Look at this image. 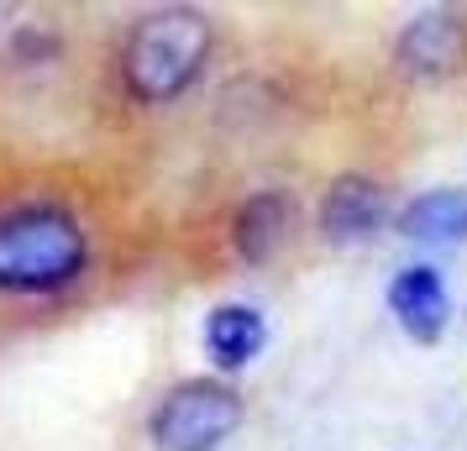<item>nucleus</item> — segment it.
<instances>
[{
	"label": "nucleus",
	"mask_w": 467,
	"mask_h": 451,
	"mask_svg": "<svg viewBox=\"0 0 467 451\" xmlns=\"http://www.w3.org/2000/svg\"><path fill=\"white\" fill-rule=\"evenodd\" d=\"M89 237L79 215L53 200L0 210V294H58L85 273Z\"/></svg>",
	"instance_id": "f257e3e1"
},
{
	"label": "nucleus",
	"mask_w": 467,
	"mask_h": 451,
	"mask_svg": "<svg viewBox=\"0 0 467 451\" xmlns=\"http://www.w3.org/2000/svg\"><path fill=\"white\" fill-rule=\"evenodd\" d=\"M211 58V16L194 5H158L137 16L121 43V85L142 106H169Z\"/></svg>",
	"instance_id": "f03ea898"
},
{
	"label": "nucleus",
	"mask_w": 467,
	"mask_h": 451,
	"mask_svg": "<svg viewBox=\"0 0 467 451\" xmlns=\"http://www.w3.org/2000/svg\"><path fill=\"white\" fill-rule=\"evenodd\" d=\"M242 394L221 378L173 384L148 415V436L158 451H221L242 425Z\"/></svg>",
	"instance_id": "7ed1b4c3"
},
{
	"label": "nucleus",
	"mask_w": 467,
	"mask_h": 451,
	"mask_svg": "<svg viewBox=\"0 0 467 451\" xmlns=\"http://www.w3.org/2000/svg\"><path fill=\"white\" fill-rule=\"evenodd\" d=\"M394 64L404 79H451L467 68V16L457 5H431L415 11L394 37Z\"/></svg>",
	"instance_id": "20e7f679"
},
{
	"label": "nucleus",
	"mask_w": 467,
	"mask_h": 451,
	"mask_svg": "<svg viewBox=\"0 0 467 451\" xmlns=\"http://www.w3.org/2000/svg\"><path fill=\"white\" fill-rule=\"evenodd\" d=\"M389 190H383L379 179H368V173H341L326 184L320 194V210H316V226L326 241H362L383 231L389 226Z\"/></svg>",
	"instance_id": "39448f33"
},
{
	"label": "nucleus",
	"mask_w": 467,
	"mask_h": 451,
	"mask_svg": "<svg viewBox=\"0 0 467 451\" xmlns=\"http://www.w3.org/2000/svg\"><path fill=\"white\" fill-rule=\"evenodd\" d=\"M389 310H394V321L404 325V336H415V342H441L446 321H451V300H446V283L441 273L431 268V262H410L394 273L389 283Z\"/></svg>",
	"instance_id": "423d86ee"
},
{
	"label": "nucleus",
	"mask_w": 467,
	"mask_h": 451,
	"mask_svg": "<svg viewBox=\"0 0 467 451\" xmlns=\"http://www.w3.org/2000/svg\"><path fill=\"white\" fill-rule=\"evenodd\" d=\"M263 346H268V321H263L257 304L226 300L205 315V352H211V363L221 367V373L247 367Z\"/></svg>",
	"instance_id": "0eeeda50"
},
{
	"label": "nucleus",
	"mask_w": 467,
	"mask_h": 451,
	"mask_svg": "<svg viewBox=\"0 0 467 451\" xmlns=\"http://www.w3.org/2000/svg\"><path fill=\"white\" fill-rule=\"evenodd\" d=\"M284 231H289V194L284 190L247 194L232 215V247L242 262H268L284 247Z\"/></svg>",
	"instance_id": "6e6552de"
},
{
	"label": "nucleus",
	"mask_w": 467,
	"mask_h": 451,
	"mask_svg": "<svg viewBox=\"0 0 467 451\" xmlns=\"http://www.w3.org/2000/svg\"><path fill=\"white\" fill-rule=\"evenodd\" d=\"M410 241H467V190H425L400 210Z\"/></svg>",
	"instance_id": "1a4fd4ad"
},
{
	"label": "nucleus",
	"mask_w": 467,
	"mask_h": 451,
	"mask_svg": "<svg viewBox=\"0 0 467 451\" xmlns=\"http://www.w3.org/2000/svg\"><path fill=\"white\" fill-rule=\"evenodd\" d=\"M11 58H16V64H47V58H58V32H47V26H22V32L11 37Z\"/></svg>",
	"instance_id": "9d476101"
}]
</instances>
